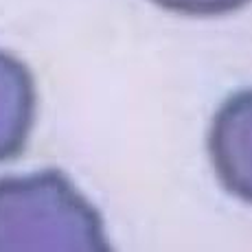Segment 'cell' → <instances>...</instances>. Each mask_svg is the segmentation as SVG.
Returning <instances> with one entry per match:
<instances>
[{
	"mask_svg": "<svg viewBox=\"0 0 252 252\" xmlns=\"http://www.w3.org/2000/svg\"><path fill=\"white\" fill-rule=\"evenodd\" d=\"M101 220L57 171L0 180V250H105Z\"/></svg>",
	"mask_w": 252,
	"mask_h": 252,
	"instance_id": "6da1fadb",
	"label": "cell"
},
{
	"mask_svg": "<svg viewBox=\"0 0 252 252\" xmlns=\"http://www.w3.org/2000/svg\"><path fill=\"white\" fill-rule=\"evenodd\" d=\"M35 90L29 70L0 51V160L22 152L33 125Z\"/></svg>",
	"mask_w": 252,
	"mask_h": 252,
	"instance_id": "7a4b0ae2",
	"label": "cell"
}]
</instances>
